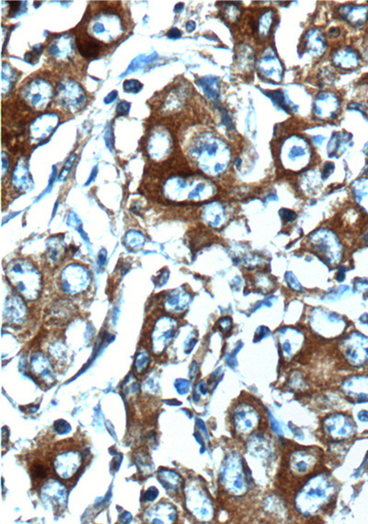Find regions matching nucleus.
<instances>
[{
	"label": "nucleus",
	"mask_w": 368,
	"mask_h": 524,
	"mask_svg": "<svg viewBox=\"0 0 368 524\" xmlns=\"http://www.w3.org/2000/svg\"><path fill=\"white\" fill-rule=\"evenodd\" d=\"M335 497L336 483L331 475L319 473L312 475L296 490L295 505L303 515H319L328 511Z\"/></svg>",
	"instance_id": "nucleus-1"
},
{
	"label": "nucleus",
	"mask_w": 368,
	"mask_h": 524,
	"mask_svg": "<svg viewBox=\"0 0 368 524\" xmlns=\"http://www.w3.org/2000/svg\"><path fill=\"white\" fill-rule=\"evenodd\" d=\"M7 278L16 290L28 300H35L42 289L40 271L32 262L16 260L9 262L6 269Z\"/></svg>",
	"instance_id": "nucleus-2"
},
{
	"label": "nucleus",
	"mask_w": 368,
	"mask_h": 524,
	"mask_svg": "<svg viewBox=\"0 0 368 524\" xmlns=\"http://www.w3.org/2000/svg\"><path fill=\"white\" fill-rule=\"evenodd\" d=\"M229 418L235 434L246 439L258 432L265 421L260 405L251 397L235 404L230 409Z\"/></svg>",
	"instance_id": "nucleus-3"
},
{
	"label": "nucleus",
	"mask_w": 368,
	"mask_h": 524,
	"mask_svg": "<svg viewBox=\"0 0 368 524\" xmlns=\"http://www.w3.org/2000/svg\"><path fill=\"white\" fill-rule=\"evenodd\" d=\"M227 467L222 475V484L229 494L236 497L244 496L249 491L250 482L246 473V467L241 456L231 453L226 460Z\"/></svg>",
	"instance_id": "nucleus-4"
},
{
	"label": "nucleus",
	"mask_w": 368,
	"mask_h": 524,
	"mask_svg": "<svg viewBox=\"0 0 368 524\" xmlns=\"http://www.w3.org/2000/svg\"><path fill=\"white\" fill-rule=\"evenodd\" d=\"M317 448L296 449L288 455V474H291V478H296L297 481L309 479L311 477L317 466H319L320 453Z\"/></svg>",
	"instance_id": "nucleus-5"
},
{
	"label": "nucleus",
	"mask_w": 368,
	"mask_h": 524,
	"mask_svg": "<svg viewBox=\"0 0 368 524\" xmlns=\"http://www.w3.org/2000/svg\"><path fill=\"white\" fill-rule=\"evenodd\" d=\"M90 270L79 264H70L61 274V286L65 292L76 296L88 289L90 283Z\"/></svg>",
	"instance_id": "nucleus-6"
},
{
	"label": "nucleus",
	"mask_w": 368,
	"mask_h": 524,
	"mask_svg": "<svg viewBox=\"0 0 368 524\" xmlns=\"http://www.w3.org/2000/svg\"><path fill=\"white\" fill-rule=\"evenodd\" d=\"M324 432L328 439L333 442L343 441L352 437L355 431V423L348 416L341 414L332 415L325 420Z\"/></svg>",
	"instance_id": "nucleus-7"
},
{
	"label": "nucleus",
	"mask_w": 368,
	"mask_h": 524,
	"mask_svg": "<svg viewBox=\"0 0 368 524\" xmlns=\"http://www.w3.org/2000/svg\"><path fill=\"white\" fill-rule=\"evenodd\" d=\"M23 95L32 106L43 109L51 99L52 90L45 81L35 80L29 85Z\"/></svg>",
	"instance_id": "nucleus-8"
},
{
	"label": "nucleus",
	"mask_w": 368,
	"mask_h": 524,
	"mask_svg": "<svg viewBox=\"0 0 368 524\" xmlns=\"http://www.w3.org/2000/svg\"><path fill=\"white\" fill-rule=\"evenodd\" d=\"M346 395L358 402L368 401V377L355 376L346 380L342 385Z\"/></svg>",
	"instance_id": "nucleus-9"
},
{
	"label": "nucleus",
	"mask_w": 368,
	"mask_h": 524,
	"mask_svg": "<svg viewBox=\"0 0 368 524\" xmlns=\"http://www.w3.org/2000/svg\"><path fill=\"white\" fill-rule=\"evenodd\" d=\"M61 102L71 109H75L77 105H80L84 101V94L80 87L75 83H68L61 86L60 90Z\"/></svg>",
	"instance_id": "nucleus-10"
},
{
	"label": "nucleus",
	"mask_w": 368,
	"mask_h": 524,
	"mask_svg": "<svg viewBox=\"0 0 368 524\" xmlns=\"http://www.w3.org/2000/svg\"><path fill=\"white\" fill-rule=\"evenodd\" d=\"M26 312L23 298L17 295L8 296L5 301L4 314L7 319L11 321H17L23 319Z\"/></svg>",
	"instance_id": "nucleus-11"
},
{
	"label": "nucleus",
	"mask_w": 368,
	"mask_h": 524,
	"mask_svg": "<svg viewBox=\"0 0 368 524\" xmlns=\"http://www.w3.org/2000/svg\"><path fill=\"white\" fill-rule=\"evenodd\" d=\"M57 123V118L54 115H46L39 118V120L32 123V133L33 138H36L37 135H40L39 139H44L49 135Z\"/></svg>",
	"instance_id": "nucleus-12"
},
{
	"label": "nucleus",
	"mask_w": 368,
	"mask_h": 524,
	"mask_svg": "<svg viewBox=\"0 0 368 524\" xmlns=\"http://www.w3.org/2000/svg\"><path fill=\"white\" fill-rule=\"evenodd\" d=\"M14 186H16L19 191H29L32 186V180L31 173L28 169V165L24 162H19L14 170L13 173Z\"/></svg>",
	"instance_id": "nucleus-13"
},
{
	"label": "nucleus",
	"mask_w": 368,
	"mask_h": 524,
	"mask_svg": "<svg viewBox=\"0 0 368 524\" xmlns=\"http://www.w3.org/2000/svg\"><path fill=\"white\" fill-rule=\"evenodd\" d=\"M190 302V296L183 291H171L165 299V306L171 311L183 310Z\"/></svg>",
	"instance_id": "nucleus-14"
},
{
	"label": "nucleus",
	"mask_w": 368,
	"mask_h": 524,
	"mask_svg": "<svg viewBox=\"0 0 368 524\" xmlns=\"http://www.w3.org/2000/svg\"><path fill=\"white\" fill-rule=\"evenodd\" d=\"M76 46L83 56L86 57H94L98 55L100 51V45L95 39L92 38H77L76 39Z\"/></svg>",
	"instance_id": "nucleus-15"
},
{
	"label": "nucleus",
	"mask_w": 368,
	"mask_h": 524,
	"mask_svg": "<svg viewBox=\"0 0 368 524\" xmlns=\"http://www.w3.org/2000/svg\"><path fill=\"white\" fill-rule=\"evenodd\" d=\"M124 242H125V246H127V248H130L132 250H136V249H139L141 247H143L145 243H146V238H145L144 235L139 231L130 230L125 236Z\"/></svg>",
	"instance_id": "nucleus-16"
},
{
	"label": "nucleus",
	"mask_w": 368,
	"mask_h": 524,
	"mask_svg": "<svg viewBox=\"0 0 368 524\" xmlns=\"http://www.w3.org/2000/svg\"><path fill=\"white\" fill-rule=\"evenodd\" d=\"M48 256L50 260L55 261L59 258L61 250H62V244L58 239H52L48 245Z\"/></svg>",
	"instance_id": "nucleus-17"
},
{
	"label": "nucleus",
	"mask_w": 368,
	"mask_h": 524,
	"mask_svg": "<svg viewBox=\"0 0 368 524\" xmlns=\"http://www.w3.org/2000/svg\"><path fill=\"white\" fill-rule=\"evenodd\" d=\"M142 90V84L137 80H127L124 83V90L128 93H137Z\"/></svg>",
	"instance_id": "nucleus-18"
},
{
	"label": "nucleus",
	"mask_w": 368,
	"mask_h": 524,
	"mask_svg": "<svg viewBox=\"0 0 368 524\" xmlns=\"http://www.w3.org/2000/svg\"><path fill=\"white\" fill-rule=\"evenodd\" d=\"M169 278H170V273L168 270H163L156 278V281H155L156 286L161 287L165 285L169 281Z\"/></svg>",
	"instance_id": "nucleus-19"
},
{
	"label": "nucleus",
	"mask_w": 368,
	"mask_h": 524,
	"mask_svg": "<svg viewBox=\"0 0 368 524\" xmlns=\"http://www.w3.org/2000/svg\"><path fill=\"white\" fill-rule=\"evenodd\" d=\"M281 216L284 221L287 222H292L294 220L296 219V215L293 212V211L285 210L283 209L281 210Z\"/></svg>",
	"instance_id": "nucleus-20"
},
{
	"label": "nucleus",
	"mask_w": 368,
	"mask_h": 524,
	"mask_svg": "<svg viewBox=\"0 0 368 524\" xmlns=\"http://www.w3.org/2000/svg\"><path fill=\"white\" fill-rule=\"evenodd\" d=\"M129 108H130V104L124 101L117 106V112L121 115H126L129 111Z\"/></svg>",
	"instance_id": "nucleus-21"
},
{
	"label": "nucleus",
	"mask_w": 368,
	"mask_h": 524,
	"mask_svg": "<svg viewBox=\"0 0 368 524\" xmlns=\"http://www.w3.org/2000/svg\"><path fill=\"white\" fill-rule=\"evenodd\" d=\"M287 279H288V283L290 284V286L294 288L295 290H298V289H300L301 287L300 284H299V282H297V280L295 278V276H293L292 274H288V277H287Z\"/></svg>",
	"instance_id": "nucleus-22"
},
{
	"label": "nucleus",
	"mask_w": 368,
	"mask_h": 524,
	"mask_svg": "<svg viewBox=\"0 0 368 524\" xmlns=\"http://www.w3.org/2000/svg\"><path fill=\"white\" fill-rule=\"evenodd\" d=\"M107 261V251L106 249H101L98 254V262L100 266H104Z\"/></svg>",
	"instance_id": "nucleus-23"
},
{
	"label": "nucleus",
	"mask_w": 368,
	"mask_h": 524,
	"mask_svg": "<svg viewBox=\"0 0 368 524\" xmlns=\"http://www.w3.org/2000/svg\"><path fill=\"white\" fill-rule=\"evenodd\" d=\"M8 3H9V8H10V12H14V13L18 12L19 9H21V7H22V4H23L22 2H10V1L8 2Z\"/></svg>",
	"instance_id": "nucleus-24"
},
{
	"label": "nucleus",
	"mask_w": 368,
	"mask_h": 524,
	"mask_svg": "<svg viewBox=\"0 0 368 524\" xmlns=\"http://www.w3.org/2000/svg\"><path fill=\"white\" fill-rule=\"evenodd\" d=\"M168 36H169L171 39H178V38H180V36H181V32H180L178 29L173 28V29H171V31L169 32Z\"/></svg>",
	"instance_id": "nucleus-25"
},
{
	"label": "nucleus",
	"mask_w": 368,
	"mask_h": 524,
	"mask_svg": "<svg viewBox=\"0 0 368 524\" xmlns=\"http://www.w3.org/2000/svg\"><path fill=\"white\" fill-rule=\"evenodd\" d=\"M303 154H304L303 150L300 148H296V146L293 148L292 151H291V156L294 157H299V156H302Z\"/></svg>",
	"instance_id": "nucleus-26"
},
{
	"label": "nucleus",
	"mask_w": 368,
	"mask_h": 524,
	"mask_svg": "<svg viewBox=\"0 0 368 524\" xmlns=\"http://www.w3.org/2000/svg\"><path fill=\"white\" fill-rule=\"evenodd\" d=\"M116 97H117L116 92H115V91H113L112 93H111V94L109 95L108 97H107V98L105 99V102H106V103H109V102H112V101H113V99H116Z\"/></svg>",
	"instance_id": "nucleus-27"
},
{
	"label": "nucleus",
	"mask_w": 368,
	"mask_h": 524,
	"mask_svg": "<svg viewBox=\"0 0 368 524\" xmlns=\"http://www.w3.org/2000/svg\"><path fill=\"white\" fill-rule=\"evenodd\" d=\"M186 29L189 32H193V30L195 29V23L193 22H189L186 25Z\"/></svg>",
	"instance_id": "nucleus-28"
},
{
	"label": "nucleus",
	"mask_w": 368,
	"mask_h": 524,
	"mask_svg": "<svg viewBox=\"0 0 368 524\" xmlns=\"http://www.w3.org/2000/svg\"><path fill=\"white\" fill-rule=\"evenodd\" d=\"M183 8V4H178L176 6L175 10H179V9H182Z\"/></svg>",
	"instance_id": "nucleus-29"
}]
</instances>
